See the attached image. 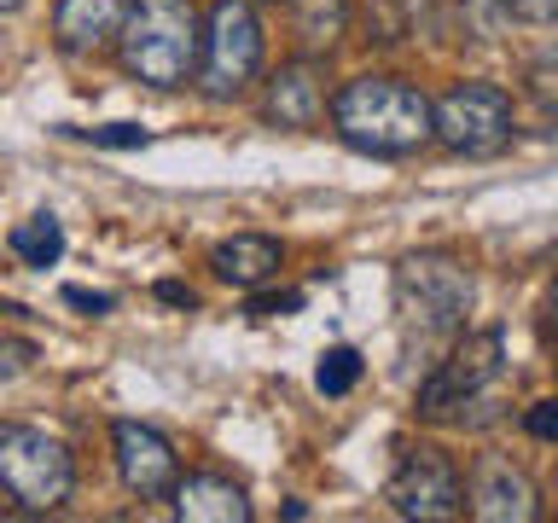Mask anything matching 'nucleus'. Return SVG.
Listing matches in <instances>:
<instances>
[{"instance_id": "1a4fd4ad", "label": "nucleus", "mask_w": 558, "mask_h": 523, "mask_svg": "<svg viewBox=\"0 0 558 523\" xmlns=\"http://www.w3.org/2000/svg\"><path fill=\"white\" fill-rule=\"evenodd\" d=\"M111 448H117L122 483H129V495H140V500H163L174 488V477H181L169 436L151 430V425H140V418H117V425H111Z\"/></svg>"}, {"instance_id": "20e7f679", "label": "nucleus", "mask_w": 558, "mask_h": 523, "mask_svg": "<svg viewBox=\"0 0 558 523\" xmlns=\"http://www.w3.org/2000/svg\"><path fill=\"white\" fill-rule=\"evenodd\" d=\"M0 488L24 512H59L76 488V460L59 436L35 425H0Z\"/></svg>"}, {"instance_id": "ddd939ff", "label": "nucleus", "mask_w": 558, "mask_h": 523, "mask_svg": "<svg viewBox=\"0 0 558 523\" xmlns=\"http://www.w3.org/2000/svg\"><path fill=\"white\" fill-rule=\"evenodd\" d=\"M279 262H286V251H279L268 233H233V239H221L216 251H209V268H216L227 285H239V291H251V285H262V279H274Z\"/></svg>"}, {"instance_id": "a211bd4d", "label": "nucleus", "mask_w": 558, "mask_h": 523, "mask_svg": "<svg viewBox=\"0 0 558 523\" xmlns=\"http://www.w3.org/2000/svg\"><path fill=\"white\" fill-rule=\"evenodd\" d=\"M530 430L541 436V442H553V436H558V401H535V413H530Z\"/></svg>"}, {"instance_id": "f257e3e1", "label": "nucleus", "mask_w": 558, "mask_h": 523, "mask_svg": "<svg viewBox=\"0 0 558 523\" xmlns=\"http://www.w3.org/2000/svg\"><path fill=\"white\" fill-rule=\"evenodd\" d=\"M331 122L355 151L408 157L430 139V99L396 76H355L331 99Z\"/></svg>"}, {"instance_id": "f8f14e48", "label": "nucleus", "mask_w": 558, "mask_h": 523, "mask_svg": "<svg viewBox=\"0 0 558 523\" xmlns=\"http://www.w3.org/2000/svg\"><path fill=\"white\" fill-rule=\"evenodd\" d=\"M134 0H59L52 7V35L64 52H99L105 41H117L122 17Z\"/></svg>"}, {"instance_id": "2eb2a0df", "label": "nucleus", "mask_w": 558, "mask_h": 523, "mask_svg": "<svg viewBox=\"0 0 558 523\" xmlns=\"http://www.w3.org/2000/svg\"><path fill=\"white\" fill-rule=\"evenodd\" d=\"M12 256L29 262V268H52V262L64 256V227L52 216H29L12 227Z\"/></svg>"}, {"instance_id": "9d476101", "label": "nucleus", "mask_w": 558, "mask_h": 523, "mask_svg": "<svg viewBox=\"0 0 558 523\" xmlns=\"http://www.w3.org/2000/svg\"><path fill=\"white\" fill-rule=\"evenodd\" d=\"M471 512L483 523H530L541 506H535V483L523 477V471L506 460V453H483L477 465H471Z\"/></svg>"}, {"instance_id": "412c9836", "label": "nucleus", "mask_w": 558, "mask_h": 523, "mask_svg": "<svg viewBox=\"0 0 558 523\" xmlns=\"http://www.w3.org/2000/svg\"><path fill=\"white\" fill-rule=\"evenodd\" d=\"M157 296H163V303H186V308H192V291H186V285H163Z\"/></svg>"}, {"instance_id": "7ed1b4c3", "label": "nucleus", "mask_w": 558, "mask_h": 523, "mask_svg": "<svg viewBox=\"0 0 558 523\" xmlns=\"http://www.w3.org/2000/svg\"><path fill=\"white\" fill-rule=\"evenodd\" d=\"M471 296L477 285H471L465 262L442 251H418L396 268V308L408 326H418V338H453L471 314Z\"/></svg>"}, {"instance_id": "4468645a", "label": "nucleus", "mask_w": 558, "mask_h": 523, "mask_svg": "<svg viewBox=\"0 0 558 523\" xmlns=\"http://www.w3.org/2000/svg\"><path fill=\"white\" fill-rule=\"evenodd\" d=\"M320 70L314 64H286L274 70L268 82V117L279 122V129H314L320 122Z\"/></svg>"}, {"instance_id": "f3484780", "label": "nucleus", "mask_w": 558, "mask_h": 523, "mask_svg": "<svg viewBox=\"0 0 558 523\" xmlns=\"http://www.w3.org/2000/svg\"><path fill=\"white\" fill-rule=\"evenodd\" d=\"M99 139V146H146V129H134V122H111V129H87Z\"/></svg>"}, {"instance_id": "f03ea898", "label": "nucleus", "mask_w": 558, "mask_h": 523, "mask_svg": "<svg viewBox=\"0 0 558 523\" xmlns=\"http://www.w3.org/2000/svg\"><path fill=\"white\" fill-rule=\"evenodd\" d=\"M122 70L146 87H186L198 76V7L192 0H134L117 29Z\"/></svg>"}, {"instance_id": "dca6fc26", "label": "nucleus", "mask_w": 558, "mask_h": 523, "mask_svg": "<svg viewBox=\"0 0 558 523\" xmlns=\"http://www.w3.org/2000/svg\"><path fill=\"white\" fill-rule=\"evenodd\" d=\"M314 384H320V396H349V390L361 384V355H355L349 343L326 349L320 366H314Z\"/></svg>"}, {"instance_id": "aec40b11", "label": "nucleus", "mask_w": 558, "mask_h": 523, "mask_svg": "<svg viewBox=\"0 0 558 523\" xmlns=\"http://www.w3.org/2000/svg\"><path fill=\"white\" fill-rule=\"evenodd\" d=\"M24 355H29L24 343H0V378H12L17 366H24Z\"/></svg>"}, {"instance_id": "423d86ee", "label": "nucleus", "mask_w": 558, "mask_h": 523, "mask_svg": "<svg viewBox=\"0 0 558 523\" xmlns=\"http://www.w3.org/2000/svg\"><path fill=\"white\" fill-rule=\"evenodd\" d=\"M430 139L460 157H488L512 139V99L495 82H453L430 105Z\"/></svg>"}, {"instance_id": "39448f33", "label": "nucleus", "mask_w": 558, "mask_h": 523, "mask_svg": "<svg viewBox=\"0 0 558 523\" xmlns=\"http://www.w3.org/2000/svg\"><path fill=\"white\" fill-rule=\"evenodd\" d=\"M500 378H506V338L500 331H477V338H465L425 378L418 413L425 418H465V408H477V401H488L500 390Z\"/></svg>"}, {"instance_id": "6e6552de", "label": "nucleus", "mask_w": 558, "mask_h": 523, "mask_svg": "<svg viewBox=\"0 0 558 523\" xmlns=\"http://www.w3.org/2000/svg\"><path fill=\"white\" fill-rule=\"evenodd\" d=\"M384 500H390L401 518L442 523V518L465 512V483H460V471H453V460L442 448H408V453H401V465L390 471Z\"/></svg>"}, {"instance_id": "0eeeda50", "label": "nucleus", "mask_w": 558, "mask_h": 523, "mask_svg": "<svg viewBox=\"0 0 558 523\" xmlns=\"http://www.w3.org/2000/svg\"><path fill=\"white\" fill-rule=\"evenodd\" d=\"M198 64H204V87L216 99H233L239 87L262 70V24H256V12L244 7V0H216V7H209Z\"/></svg>"}, {"instance_id": "9b49d317", "label": "nucleus", "mask_w": 558, "mask_h": 523, "mask_svg": "<svg viewBox=\"0 0 558 523\" xmlns=\"http://www.w3.org/2000/svg\"><path fill=\"white\" fill-rule=\"evenodd\" d=\"M174 518L186 523H251V500L233 477H216V471H198V477H174L169 488Z\"/></svg>"}, {"instance_id": "6ab92c4d", "label": "nucleus", "mask_w": 558, "mask_h": 523, "mask_svg": "<svg viewBox=\"0 0 558 523\" xmlns=\"http://www.w3.org/2000/svg\"><path fill=\"white\" fill-rule=\"evenodd\" d=\"M64 303H70V308H87V314H105V308H111V296H105V291H82V285H70V291H64Z\"/></svg>"}]
</instances>
